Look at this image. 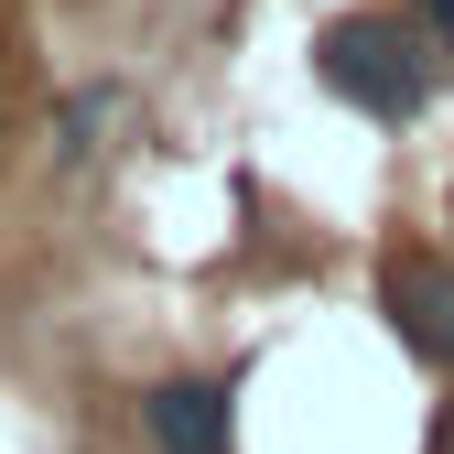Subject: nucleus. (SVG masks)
Masks as SVG:
<instances>
[{
	"instance_id": "obj_1",
	"label": "nucleus",
	"mask_w": 454,
	"mask_h": 454,
	"mask_svg": "<svg viewBox=\"0 0 454 454\" xmlns=\"http://www.w3.org/2000/svg\"><path fill=\"white\" fill-rule=\"evenodd\" d=\"M314 66H325V87L347 108H368V120H422V98H433V54L401 22H335L314 43Z\"/></svg>"
},
{
	"instance_id": "obj_2",
	"label": "nucleus",
	"mask_w": 454,
	"mask_h": 454,
	"mask_svg": "<svg viewBox=\"0 0 454 454\" xmlns=\"http://www.w3.org/2000/svg\"><path fill=\"white\" fill-rule=\"evenodd\" d=\"M389 325H401V347L422 368H454V270L443 260H389Z\"/></svg>"
},
{
	"instance_id": "obj_3",
	"label": "nucleus",
	"mask_w": 454,
	"mask_h": 454,
	"mask_svg": "<svg viewBox=\"0 0 454 454\" xmlns=\"http://www.w3.org/2000/svg\"><path fill=\"white\" fill-rule=\"evenodd\" d=\"M141 422H152L162 454H227V389L216 379H174V389L141 401Z\"/></svg>"
},
{
	"instance_id": "obj_4",
	"label": "nucleus",
	"mask_w": 454,
	"mask_h": 454,
	"mask_svg": "<svg viewBox=\"0 0 454 454\" xmlns=\"http://www.w3.org/2000/svg\"><path fill=\"white\" fill-rule=\"evenodd\" d=\"M422 22H433V33H454V0H422Z\"/></svg>"
}]
</instances>
